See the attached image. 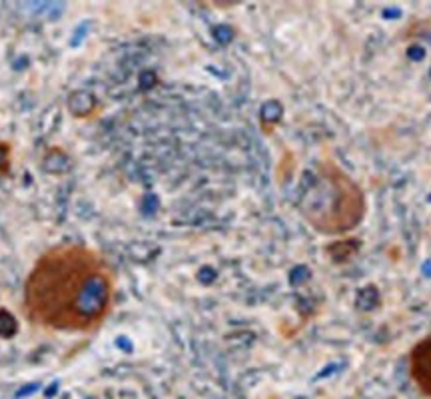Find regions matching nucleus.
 Returning a JSON list of instances; mask_svg holds the SVG:
<instances>
[{
	"label": "nucleus",
	"mask_w": 431,
	"mask_h": 399,
	"mask_svg": "<svg viewBox=\"0 0 431 399\" xmlns=\"http://www.w3.org/2000/svg\"><path fill=\"white\" fill-rule=\"evenodd\" d=\"M301 214L317 233L351 236L367 216L365 190L332 154H324L315 164L314 184L301 200Z\"/></svg>",
	"instance_id": "2"
},
{
	"label": "nucleus",
	"mask_w": 431,
	"mask_h": 399,
	"mask_svg": "<svg viewBox=\"0 0 431 399\" xmlns=\"http://www.w3.org/2000/svg\"><path fill=\"white\" fill-rule=\"evenodd\" d=\"M407 373L421 398L431 399V332L407 351Z\"/></svg>",
	"instance_id": "3"
},
{
	"label": "nucleus",
	"mask_w": 431,
	"mask_h": 399,
	"mask_svg": "<svg viewBox=\"0 0 431 399\" xmlns=\"http://www.w3.org/2000/svg\"><path fill=\"white\" fill-rule=\"evenodd\" d=\"M362 249V240L355 236H346V238H335L326 246V254L335 266H346L349 264Z\"/></svg>",
	"instance_id": "4"
},
{
	"label": "nucleus",
	"mask_w": 431,
	"mask_h": 399,
	"mask_svg": "<svg viewBox=\"0 0 431 399\" xmlns=\"http://www.w3.org/2000/svg\"><path fill=\"white\" fill-rule=\"evenodd\" d=\"M114 294V274L96 249L62 244L34 262L24 282L22 308L34 326L88 333L104 323Z\"/></svg>",
	"instance_id": "1"
}]
</instances>
